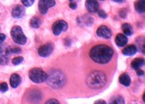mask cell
I'll use <instances>...</instances> for the list:
<instances>
[{"instance_id": "obj_30", "label": "cell", "mask_w": 145, "mask_h": 104, "mask_svg": "<svg viewBox=\"0 0 145 104\" xmlns=\"http://www.w3.org/2000/svg\"><path fill=\"white\" fill-rule=\"evenodd\" d=\"M127 14V11L126 8H123L120 11V16L121 18H126Z\"/></svg>"}, {"instance_id": "obj_13", "label": "cell", "mask_w": 145, "mask_h": 104, "mask_svg": "<svg viewBox=\"0 0 145 104\" xmlns=\"http://www.w3.org/2000/svg\"><path fill=\"white\" fill-rule=\"evenodd\" d=\"M86 7L90 13H95L99 10V5L97 1L95 0H88L86 1Z\"/></svg>"}, {"instance_id": "obj_33", "label": "cell", "mask_w": 145, "mask_h": 104, "mask_svg": "<svg viewBox=\"0 0 145 104\" xmlns=\"http://www.w3.org/2000/svg\"><path fill=\"white\" fill-rule=\"evenodd\" d=\"M6 38H7V36L4 33H0V45L5 42Z\"/></svg>"}, {"instance_id": "obj_20", "label": "cell", "mask_w": 145, "mask_h": 104, "mask_svg": "<svg viewBox=\"0 0 145 104\" xmlns=\"http://www.w3.org/2000/svg\"><path fill=\"white\" fill-rule=\"evenodd\" d=\"M121 28L123 31L124 34L126 36H131L133 33H134V30H133L132 26L127 23H124L122 25Z\"/></svg>"}, {"instance_id": "obj_27", "label": "cell", "mask_w": 145, "mask_h": 104, "mask_svg": "<svg viewBox=\"0 0 145 104\" xmlns=\"http://www.w3.org/2000/svg\"><path fill=\"white\" fill-rule=\"evenodd\" d=\"M97 14L98 16L102 19H106L108 17V14H107V13L105 11H104L103 10H99L97 11Z\"/></svg>"}, {"instance_id": "obj_7", "label": "cell", "mask_w": 145, "mask_h": 104, "mask_svg": "<svg viewBox=\"0 0 145 104\" xmlns=\"http://www.w3.org/2000/svg\"><path fill=\"white\" fill-rule=\"evenodd\" d=\"M10 55V47L5 45H0V65H7L9 62Z\"/></svg>"}, {"instance_id": "obj_19", "label": "cell", "mask_w": 145, "mask_h": 104, "mask_svg": "<svg viewBox=\"0 0 145 104\" xmlns=\"http://www.w3.org/2000/svg\"><path fill=\"white\" fill-rule=\"evenodd\" d=\"M119 82L121 85L125 86H129L131 85V79L128 74L124 73H122L119 77Z\"/></svg>"}, {"instance_id": "obj_18", "label": "cell", "mask_w": 145, "mask_h": 104, "mask_svg": "<svg viewBox=\"0 0 145 104\" xmlns=\"http://www.w3.org/2000/svg\"><path fill=\"white\" fill-rule=\"evenodd\" d=\"M144 58H136L131 63V67L135 70H138L140 69L141 66L144 65Z\"/></svg>"}, {"instance_id": "obj_24", "label": "cell", "mask_w": 145, "mask_h": 104, "mask_svg": "<svg viewBox=\"0 0 145 104\" xmlns=\"http://www.w3.org/2000/svg\"><path fill=\"white\" fill-rule=\"evenodd\" d=\"M136 42L137 43L138 48L140 50L141 53L144 54V37L140 36L136 38ZM137 48V49H138Z\"/></svg>"}, {"instance_id": "obj_28", "label": "cell", "mask_w": 145, "mask_h": 104, "mask_svg": "<svg viewBox=\"0 0 145 104\" xmlns=\"http://www.w3.org/2000/svg\"><path fill=\"white\" fill-rule=\"evenodd\" d=\"M22 3L25 7H30L33 5L35 1L34 0H22Z\"/></svg>"}, {"instance_id": "obj_23", "label": "cell", "mask_w": 145, "mask_h": 104, "mask_svg": "<svg viewBox=\"0 0 145 104\" xmlns=\"http://www.w3.org/2000/svg\"><path fill=\"white\" fill-rule=\"evenodd\" d=\"M109 104H125V100L121 95H114L111 98Z\"/></svg>"}, {"instance_id": "obj_12", "label": "cell", "mask_w": 145, "mask_h": 104, "mask_svg": "<svg viewBox=\"0 0 145 104\" xmlns=\"http://www.w3.org/2000/svg\"><path fill=\"white\" fill-rule=\"evenodd\" d=\"M26 11L22 5H16L14 6L11 11V15L15 19L22 18L25 15Z\"/></svg>"}, {"instance_id": "obj_6", "label": "cell", "mask_w": 145, "mask_h": 104, "mask_svg": "<svg viewBox=\"0 0 145 104\" xmlns=\"http://www.w3.org/2000/svg\"><path fill=\"white\" fill-rule=\"evenodd\" d=\"M69 25L67 23L63 20H59L55 21L52 26V30L54 35L59 36L62 32L67 30Z\"/></svg>"}, {"instance_id": "obj_25", "label": "cell", "mask_w": 145, "mask_h": 104, "mask_svg": "<svg viewBox=\"0 0 145 104\" xmlns=\"http://www.w3.org/2000/svg\"><path fill=\"white\" fill-rule=\"evenodd\" d=\"M24 60V58L21 56H18L16 57H14V58H13L12 60V63L13 65L14 66L18 65H20V63H22Z\"/></svg>"}, {"instance_id": "obj_1", "label": "cell", "mask_w": 145, "mask_h": 104, "mask_svg": "<svg viewBox=\"0 0 145 104\" xmlns=\"http://www.w3.org/2000/svg\"><path fill=\"white\" fill-rule=\"evenodd\" d=\"M114 51L108 45L101 44L92 47L89 51V56L95 63L106 64L111 61L114 56Z\"/></svg>"}, {"instance_id": "obj_22", "label": "cell", "mask_w": 145, "mask_h": 104, "mask_svg": "<svg viewBox=\"0 0 145 104\" xmlns=\"http://www.w3.org/2000/svg\"><path fill=\"white\" fill-rule=\"evenodd\" d=\"M135 10L138 13H144L145 12V1H137L135 3Z\"/></svg>"}, {"instance_id": "obj_15", "label": "cell", "mask_w": 145, "mask_h": 104, "mask_svg": "<svg viewBox=\"0 0 145 104\" xmlns=\"http://www.w3.org/2000/svg\"><path fill=\"white\" fill-rule=\"evenodd\" d=\"M128 42L127 36L123 33L118 34L115 38L116 44L119 47H123L125 46Z\"/></svg>"}, {"instance_id": "obj_34", "label": "cell", "mask_w": 145, "mask_h": 104, "mask_svg": "<svg viewBox=\"0 0 145 104\" xmlns=\"http://www.w3.org/2000/svg\"><path fill=\"white\" fill-rule=\"evenodd\" d=\"M94 104H108V103H106L105 100H102V99H99V100H97L96 101H95V102L94 103Z\"/></svg>"}, {"instance_id": "obj_17", "label": "cell", "mask_w": 145, "mask_h": 104, "mask_svg": "<svg viewBox=\"0 0 145 104\" xmlns=\"http://www.w3.org/2000/svg\"><path fill=\"white\" fill-rule=\"evenodd\" d=\"M78 23L79 25H82L83 26H91L94 23V19L92 17L89 15H84L81 17V18H78L77 19Z\"/></svg>"}, {"instance_id": "obj_26", "label": "cell", "mask_w": 145, "mask_h": 104, "mask_svg": "<svg viewBox=\"0 0 145 104\" xmlns=\"http://www.w3.org/2000/svg\"><path fill=\"white\" fill-rule=\"evenodd\" d=\"M9 88H8V85L7 82H2L0 83V92L2 93H5L7 92Z\"/></svg>"}, {"instance_id": "obj_5", "label": "cell", "mask_w": 145, "mask_h": 104, "mask_svg": "<svg viewBox=\"0 0 145 104\" xmlns=\"http://www.w3.org/2000/svg\"><path fill=\"white\" fill-rule=\"evenodd\" d=\"M10 34L13 41L16 44L24 45L27 42V38L23 31L21 27L18 25L14 26L10 31Z\"/></svg>"}, {"instance_id": "obj_21", "label": "cell", "mask_w": 145, "mask_h": 104, "mask_svg": "<svg viewBox=\"0 0 145 104\" xmlns=\"http://www.w3.org/2000/svg\"><path fill=\"white\" fill-rule=\"evenodd\" d=\"M42 25V20L39 17L34 16L31 18L30 21V25L31 28L37 29L39 28Z\"/></svg>"}, {"instance_id": "obj_10", "label": "cell", "mask_w": 145, "mask_h": 104, "mask_svg": "<svg viewBox=\"0 0 145 104\" xmlns=\"http://www.w3.org/2000/svg\"><path fill=\"white\" fill-rule=\"evenodd\" d=\"M27 99L32 103H39L42 99V94L40 90L33 89L28 92L27 94Z\"/></svg>"}, {"instance_id": "obj_29", "label": "cell", "mask_w": 145, "mask_h": 104, "mask_svg": "<svg viewBox=\"0 0 145 104\" xmlns=\"http://www.w3.org/2000/svg\"><path fill=\"white\" fill-rule=\"evenodd\" d=\"M22 52V49L18 47H10V53L11 54H18Z\"/></svg>"}, {"instance_id": "obj_9", "label": "cell", "mask_w": 145, "mask_h": 104, "mask_svg": "<svg viewBox=\"0 0 145 104\" xmlns=\"http://www.w3.org/2000/svg\"><path fill=\"white\" fill-rule=\"evenodd\" d=\"M56 4L53 0H40L39 2V10L42 14H46L49 8L54 7Z\"/></svg>"}, {"instance_id": "obj_2", "label": "cell", "mask_w": 145, "mask_h": 104, "mask_svg": "<svg viewBox=\"0 0 145 104\" xmlns=\"http://www.w3.org/2000/svg\"><path fill=\"white\" fill-rule=\"evenodd\" d=\"M107 82L106 75L103 72L94 70L90 73L86 79V83L92 89H99L105 85Z\"/></svg>"}, {"instance_id": "obj_14", "label": "cell", "mask_w": 145, "mask_h": 104, "mask_svg": "<svg viewBox=\"0 0 145 104\" xmlns=\"http://www.w3.org/2000/svg\"><path fill=\"white\" fill-rule=\"evenodd\" d=\"M138 49L135 45H129L122 50V53L125 56H133L137 53Z\"/></svg>"}, {"instance_id": "obj_8", "label": "cell", "mask_w": 145, "mask_h": 104, "mask_svg": "<svg viewBox=\"0 0 145 104\" xmlns=\"http://www.w3.org/2000/svg\"><path fill=\"white\" fill-rule=\"evenodd\" d=\"M54 46L53 43H47L43 44L38 49V54L39 56L43 58H46L49 57L54 51Z\"/></svg>"}, {"instance_id": "obj_32", "label": "cell", "mask_w": 145, "mask_h": 104, "mask_svg": "<svg viewBox=\"0 0 145 104\" xmlns=\"http://www.w3.org/2000/svg\"><path fill=\"white\" fill-rule=\"evenodd\" d=\"M69 7H70L72 10H76L77 8V3L74 1H69Z\"/></svg>"}, {"instance_id": "obj_11", "label": "cell", "mask_w": 145, "mask_h": 104, "mask_svg": "<svg viewBox=\"0 0 145 104\" xmlns=\"http://www.w3.org/2000/svg\"><path fill=\"white\" fill-rule=\"evenodd\" d=\"M96 34L98 36L104 39H109L112 36V31L106 25H101L97 28Z\"/></svg>"}, {"instance_id": "obj_3", "label": "cell", "mask_w": 145, "mask_h": 104, "mask_svg": "<svg viewBox=\"0 0 145 104\" xmlns=\"http://www.w3.org/2000/svg\"><path fill=\"white\" fill-rule=\"evenodd\" d=\"M48 85L53 88H59L65 85L66 79L64 73L59 70H53L48 74Z\"/></svg>"}, {"instance_id": "obj_36", "label": "cell", "mask_w": 145, "mask_h": 104, "mask_svg": "<svg viewBox=\"0 0 145 104\" xmlns=\"http://www.w3.org/2000/svg\"><path fill=\"white\" fill-rule=\"evenodd\" d=\"M113 2H115V3H123L125 2V1H124V0H114V1H112Z\"/></svg>"}, {"instance_id": "obj_37", "label": "cell", "mask_w": 145, "mask_h": 104, "mask_svg": "<svg viewBox=\"0 0 145 104\" xmlns=\"http://www.w3.org/2000/svg\"><path fill=\"white\" fill-rule=\"evenodd\" d=\"M145 92H144L143 93V101L144 102H144H145Z\"/></svg>"}, {"instance_id": "obj_4", "label": "cell", "mask_w": 145, "mask_h": 104, "mask_svg": "<svg viewBox=\"0 0 145 104\" xmlns=\"http://www.w3.org/2000/svg\"><path fill=\"white\" fill-rule=\"evenodd\" d=\"M28 77L33 82L42 83L47 81L48 74L40 68H33L29 71Z\"/></svg>"}, {"instance_id": "obj_16", "label": "cell", "mask_w": 145, "mask_h": 104, "mask_svg": "<svg viewBox=\"0 0 145 104\" xmlns=\"http://www.w3.org/2000/svg\"><path fill=\"white\" fill-rule=\"evenodd\" d=\"M22 82V78L18 73H13L11 75L10 79V85L12 88H16Z\"/></svg>"}, {"instance_id": "obj_35", "label": "cell", "mask_w": 145, "mask_h": 104, "mask_svg": "<svg viewBox=\"0 0 145 104\" xmlns=\"http://www.w3.org/2000/svg\"><path fill=\"white\" fill-rule=\"evenodd\" d=\"M136 73H137L138 76H143L144 74V72L143 70H141V69H139V70H136Z\"/></svg>"}, {"instance_id": "obj_31", "label": "cell", "mask_w": 145, "mask_h": 104, "mask_svg": "<svg viewBox=\"0 0 145 104\" xmlns=\"http://www.w3.org/2000/svg\"><path fill=\"white\" fill-rule=\"evenodd\" d=\"M45 104H60L59 100H57L56 99H48Z\"/></svg>"}]
</instances>
